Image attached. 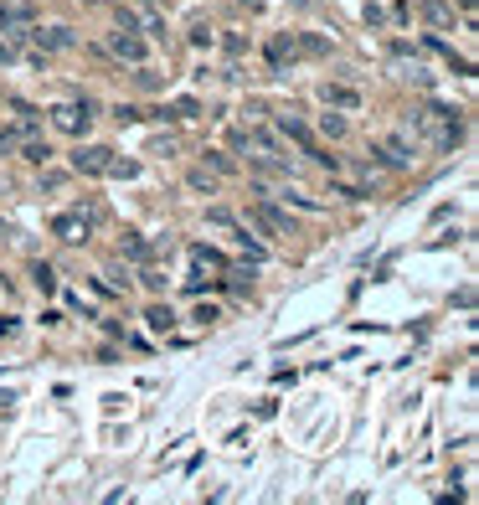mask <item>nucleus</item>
Returning a JSON list of instances; mask_svg holds the SVG:
<instances>
[{"label":"nucleus","instance_id":"9b49d317","mask_svg":"<svg viewBox=\"0 0 479 505\" xmlns=\"http://www.w3.org/2000/svg\"><path fill=\"white\" fill-rule=\"evenodd\" d=\"M144 320H149V330H170V325H176V315H170V304H149V310H144Z\"/></svg>","mask_w":479,"mask_h":505},{"label":"nucleus","instance_id":"ddd939ff","mask_svg":"<svg viewBox=\"0 0 479 505\" xmlns=\"http://www.w3.org/2000/svg\"><path fill=\"white\" fill-rule=\"evenodd\" d=\"M21 155H26L31 165H47V160H52V150H47V140H26V145H21Z\"/></svg>","mask_w":479,"mask_h":505},{"label":"nucleus","instance_id":"1a4fd4ad","mask_svg":"<svg viewBox=\"0 0 479 505\" xmlns=\"http://www.w3.org/2000/svg\"><path fill=\"white\" fill-rule=\"evenodd\" d=\"M320 98H325V103H335V108H361V93H356V88H345V83H325V88H320Z\"/></svg>","mask_w":479,"mask_h":505},{"label":"nucleus","instance_id":"f8f14e48","mask_svg":"<svg viewBox=\"0 0 479 505\" xmlns=\"http://www.w3.org/2000/svg\"><path fill=\"white\" fill-rule=\"evenodd\" d=\"M278 129H284V135H289V140H299L304 150H310V145H315V135H310V129H304L299 119H289V114H284V119H278Z\"/></svg>","mask_w":479,"mask_h":505},{"label":"nucleus","instance_id":"39448f33","mask_svg":"<svg viewBox=\"0 0 479 505\" xmlns=\"http://www.w3.org/2000/svg\"><path fill=\"white\" fill-rule=\"evenodd\" d=\"M11 26H36V6H26V0H0V31Z\"/></svg>","mask_w":479,"mask_h":505},{"label":"nucleus","instance_id":"9d476101","mask_svg":"<svg viewBox=\"0 0 479 505\" xmlns=\"http://www.w3.org/2000/svg\"><path fill=\"white\" fill-rule=\"evenodd\" d=\"M119 253H124V258H135V263H149V248H144V237H140V232H124Z\"/></svg>","mask_w":479,"mask_h":505},{"label":"nucleus","instance_id":"6e6552de","mask_svg":"<svg viewBox=\"0 0 479 505\" xmlns=\"http://www.w3.org/2000/svg\"><path fill=\"white\" fill-rule=\"evenodd\" d=\"M114 52H119L124 62H144V36H140V31H124V26H119V36H114Z\"/></svg>","mask_w":479,"mask_h":505},{"label":"nucleus","instance_id":"7ed1b4c3","mask_svg":"<svg viewBox=\"0 0 479 505\" xmlns=\"http://www.w3.org/2000/svg\"><path fill=\"white\" fill-rule=\"evenodd\" d=\"M52 232L62 237V243H88L93 212H62V217H52Z\"/></svg>","mask_w":479,"mask_h":505},{"label":"nucleus","instance_id":"2eb2a0df","mask_svg":"<svg viewBox=\"0 0 479 505\" xmlns=\"http://www.w3.org/2000/svg\"><path fill=\"white\" fill-rule=\"evenodd\" d=\"M31 278H36V289H41V294H52V289H57V274L47 269V263H31Z\"/></svg>","mask_w":479,"mask_h":505},{"label":"nucleus","instance_id":"4468645a","mask_svg":"<svg viewBox=\"0 0 479 505\" xmlns=\"http://www.w3.org/2000/svg\"><path fill=\"white\" fill-rule=\"evenodd\" d=\"M423 16L433 21V26H448V21H453V11L443 6V0H423Z\"/></svg>","mask_w":479,"mask_h":505},{"label":"nucleus","instance_id":"0eeeda50","mask_svg":"<svg viewBox=\"0 0 479 505\" xmlns=\"http://www.w3.org/2000/svg\"><path fill=\"white\" fill-rule=\"evenodd\" d=\"M26 36L36 41L41 52H68V47H73V31H68V26H47V31H26Z\"/></svg>","mask_w":479,"mask_h":505},{"label":"nucleus","instance_id":"6ab92c4d","mask_svg":"<svg viewBox=\"0 0 479 505\" xmlns=\"http://www.w3.org/2000/svg\"><path fill=\"white\" fill-rule=\"evenodd\" d=\"M6 62H16V52L6 47V41H0V68H6Z\"/></svg>","mask_w":479,"mask_h":505},{"label":"nucleus","instance_id":"f257e3e1","mask_svg":"<svg viewBox=\"0 0 479 505\" xmlns=\"http://www.w3.org/2000/svg\"><path fill=\"white\" fill-rule=\"evenodd\" d=\"M248 222H253L258 232H268V237H294V217L278 212L273 202H253V207H248Z\"/></svg>","mask_w":479,"mask_h":505},{"label":"nucleus","instance_id":"f3484780","mask_svg":"<svg viewBox=\"0 0 479 505\" xmlns=\"http://www.w3.org/2000/svg\"><path fill=\"white\" fill-rule=\"evenodd\" d=\"M320 129H325V135H330V140H340V135H345V119H335V114H325V119H320Z\"/></svg>","mask_w":479,"mask_h":505},{"label":"nucleus","instance_id":"20e7f679","mask_svg":"<svg viewBox=\"0 0 479 505\" xmlns=\"http://www.w3.org/2000/svg\"><path fill=\"white\" fill-rule=\"evenodd\" d=\"M108 165H114L108 145H78L73 150V170H83V175H108Z\"/></svg>","mask_w":479,"mask_h":505},{"label":"nucleus","instance_id":"423d86ee","mask_svg":"<svg viewBox=\"0 0 479 505\" xmlns=\"http://www.w3.org/2000/svg\"><path fill=\"white\" fill-rule=\"evenodd\" d=\"M377 160L391 165V170H407V165H412V145H407V140H381V145H377Z\"/></svg>","mask_w":479,"mask_h":505},{"label":"nucleus","instance_id":"dca6fc26","mask_svg":"<svg viewBox=\"0 0 479 505\" xmlns=\"http://www.w3.org/2000/svg\"><path fill=\"white\" fill-rule=\"evenodd\" d=\"M268 57H273V68H284V57H294V41H284V36H278L273 47H268Z\"/></svg>","mask_w":479,"mask_h":505},{"label":"nucleus","instance_id":"a211bd4d","mask_svg":"<svg viewBox=\"0 0 479 505\" xmlns=\"http://www.w3.org/2000/svg\"><path fill=\"white\" fill-rule=\"evenodd\" d=\"M299 47H304V52H315V57H320V52H330V41H325V36H304V41H299Z\"/></svg>","mask_w":479,"mask_h":505},{"label":"nucleus","instance_id":"f03ea898","mask_svg":"<svg viewBox=\"0 0 479 505\" xmlns=\"http://www.w3.org/2000/svg\"><path fill=\"white\" fill-rule=\"evenodd\" d=\"M93 98H83V103H57L52 108V124L62 129V135H88V124H93Z\"/></svg>","mask_w":479,"mask_h":505}]
</instances>
